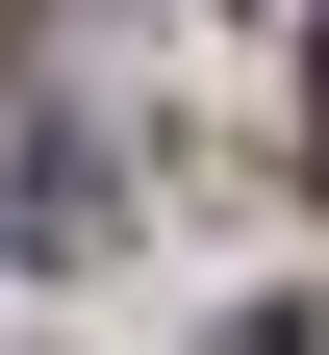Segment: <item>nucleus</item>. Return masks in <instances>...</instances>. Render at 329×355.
Listing matches in <instances>:
<instances>
[{
    "instance_id": "nucleus-1",
    "label": "nucleus",
    "mask_w": 329,
    "mask_h": 355,
    "mask_svg": "<svg viewBox=\"0 0 329 355\" xmlns=\"http://www.w3.org/2000/svg\"><path fill=\"white\" fill-rule=\"evenodd\" d=\"M304 76H329V26H304Z\"/></svg>"
}]
</instances>
